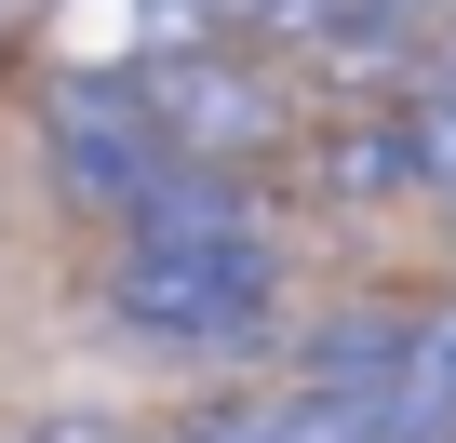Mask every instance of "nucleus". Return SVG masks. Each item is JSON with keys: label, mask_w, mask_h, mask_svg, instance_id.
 Instances as JSON below:
<instances>
[{"label": "nucleus", "mask_w": 456, "mask_h": 443, "mask_svg": "<svg viewBox=\"0 0 456 443\" xmlns=\"http://www.w3.org/2000/svg\"><path fill=\"white\" fill-rule=\"evenodd\" d=\"M108 323L161 363H256L282 336V242L256 161H175L108 256Z\"/></svg>", "instance_id": "f257e3e1"}, {"label": "nucleus", "mask_w": 456, "mask_h": 443, "mask_svg": "<svg viewBox=\"0 0 456 443\" xmlns=\"http://www.w3.org/2000/svg\"><path fill=\"white\" fill-rule=\"evenodd\" d=\"M322 188L336 201H456V68L416 54V68L362 81V108L322 135Z\"/></svg>", "instance_id": "f03ea898"}, {"label": "nucleus", "mask_w": 456, "mask_h": 443, "mask_svg": "<svg viewBox=\"0 0 456 443\" xmlns=\"http://www.w3.org/2000/svg\"><path fill=\"white\" fill-rule=\"evenodd\" d=\"M134 94L148 121L175 135V161H269L296 135V94L256 41H175V54H134Z\"/></svg>", "instance_id": "7ed1b4c3"}, {"label": "nucleus", "mask_w": 456, "mask_h": 443, "mask_svg": "<svg viewBox=\"0 0 456 443\" xmlns=\"http://www.w3.org/2000/svg\"><path fill=\"white\" fill-rule=\"evenodd\" d=\"M41 175L81 201V215H121L175 175V135L148 121V94H134V68H81V81H54L41 94Z\"/></svg>", "instance_id": "20e7f679"}, {"label": "nucleus", "mask_w": 456, "mask_h": 443, "mask_svg": "<svg viewBox=\"0 0 456 443\" xmlns=\"http://www.w3.org/2000/svg\"><path fill=\"white\" fill-rule=\"evenodd\" d=\"M443 14H456V0H309V14H296V54L322 81H389V68H416L443 41Z\"/></svg>", "instance_id": "39448f33"}, {"label": "nucleus", "mask_w": 456, "mask_h": 443, "mask_svg": "<svg viewBox=\"0 0 456 443\" xmlns=\"http://www.w3.org/2000/svg\"><path fill=\"white\" fill-rule=\"evenodd\" d=\"M201 14V41H269V28H296L309 0H188Z\"/></svg>", "instance_id": "423d86ee"}, {"label": "nucleus", "mask_w": 456, "mask_h": 443, "mask_svg": "<svg viewBox=\"0 0 456 443\" xmlns=\"http://www.w3.org/2000/svg\"><path fill=\"white\" fill-rule=\"evenodd\" d=\"M41 443H134V430H121V416H94V403H81V416H54V430H41Z\"/></svg>", "instance_id": "0eeeda50"}, {"label": "nucleus", "mask_w": 456, "mask_h": 443, "mask_svg": "<svg viewBox=\"0 0 456 443\" xmlns=\"http://www.w3.org/2000/svg\"><path fill=\"white\" fill-rule=\"evenodd\" d=\"M429 54H443V68H456V14H443V41H429Z\"/></svg>", "instance_id": "6e6552de"}]
</instances>
